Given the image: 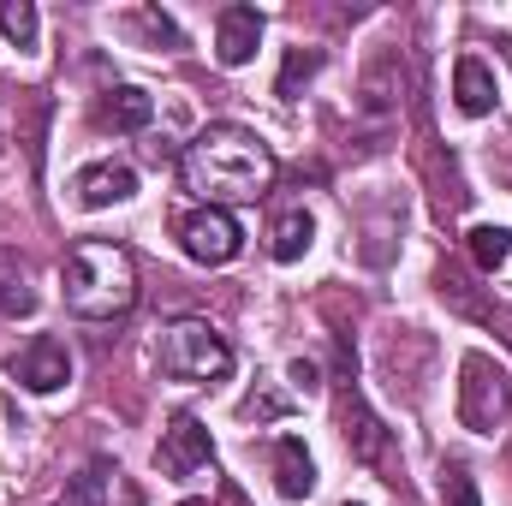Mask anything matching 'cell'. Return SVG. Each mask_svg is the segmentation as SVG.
<instances>
[{
    "label": "cell",
    "mask_w": 512,
    "mask_h": 506,
    "mask_svg": "<svg viewBox=\"0 0 512 506\" xmlns=\"http://www.w3.org/2000/svg\"><path fill=\"white\" fill-rule=\"evenodd\" d=\"M179 173L197 197H209L215 209L221 203H239V197H262L268 179H274V149L245 126H203L185 155H179Z\"/></svg>",
    "instance_id": "cell-1"
},
{
    "label": "cell",
    "mask_w": 512,
    "mask_h": 506,
    "mask_svg": "<svg viewBox=\"0 0 512 506\" xmlns=\"http://www.w3.org/2000/svg\"><path fill=\"white\" fill-rule=\"evenodd\" d=\"M60 292H66V310L84 316V322H114L137 304V268L120 245H102V239H84L72 245L66 268H60Z\"/></svg>",
    "instance_id": "cell-2"
},
{
    "label": "cell",
    "mask_w": 512,
    "mask_h": 506,
    "mask_svg": "<svg viewBox=\"0 0 512 506\" xmlns=\"http://www.w3.org/2000/svg\"><path fill=\"white\" fill-rule=\"evenodd\" d=\"M155 364H161L167 381H197V387H203V381L233 376V346H227L209 322L185 316V322H167V328H161Z\"/></svg>",
    "instance_id": "cell-3"
},
{
    "label": "cell",
    "mask_w": 512,
    "mask_h": 506,
    "mask_svg": "<svg viewBox=\"0 0 512 506\" xmlns=\"http://www.w3.org/2000/svg\"><path fill=\"white\" fill-rule=\"evenodd\" d=\"M512 417V370L495 352L459 358V423L471 435H501Z\"/></svg>",
    "instance_id": "cell-4"
},
{
    "label": "cell",
    "mask_w": 512,
    "mask_h": 506,
    "mask_svg": "<svg viewBox=\"0 0 512 506\" xmlns=\"http://www.w3.org/2000/svg\"><path fill=\"white\" fill-rule=\"evenodd\" d=\"M340 435H346V447H352V459L358 465H370V471H382L387 483H399V465H393V435L382 429V417L370 411V399L346 381L340 387Z\"/></svg>",
    "instance_id": "cell-5"
},
{
    "label": "cell",
    "mask_w": 512,
    "mask_h": 506,
    "mask_svg": "<svg viewBox=\"0 0 512 506\" xmlns=\"http://www.w3.org/2000/svg\"><path fill=\"white\" fill-rule=\"evenodd\" d=\"M179 251L191 256V262H203V268H227L233 256L245 251V227H239V215L203 203V209H191L179 221Z\"/></svg>",
    "instance_id": "cell-6"
},
{
    "label": "cell",
    "mask_w": 512,
    "mask_h": 506,
    "mask_svg": "<svg viewBox=\"0 0 512 506\" xmlns=\"http://www.w3.org/2000/svg\"><path fill=\"white\" fill-rule=\"evenodd\" d=\"M209 459H215L209 429H203L191 411H173V417H167V429H161V441H155V471H161V477H173V483H191V477H203V471H209Z\"/></svg>",
    "instance_id": "cell-7"
},
{
    "label": "cell",
    "mask_w": 512,
    "mask_h": 506,
    "mask_svg": "<svg viewBox=\"0 0 512 506\" xmlns=\"http://www.w3.org/2000/svg\"><path fill=\"white\" fill-rule=\"evenodd\" d=\"M6 376L18 381L24 393H60V387L72 381V352H66V340L36 334L24 352H12V358H6Z\"/></svg>",
    "instance_id": "cell-8"
},
{
    "label": "cell",
    "mask_w": 512,
    "mask_h": 506,
    "mask_svg": "<svg viewBox=\"0 0 512 506\" xmlns=\"http://www.w3.org/2000/svg\"><path fill=\"white\" fill-rule=\"evenodd\" d=\"M137 197V167L131 161H90L72 173V203L78 209H114V203H131Z\"/></svg>",
    "instance_id": "cell-9"
},
{
    "label": "cell",
    "mask_w": 512,
    "mask_h": 506,
    "mask_svg": "<svg viewBox=\"0 0 512 506\" xmlns=\"http://www.w3.org/2000/svg\"><path fill=\"white\" fill-rule=\"evenodd\" d=\"M256 48H262V12L256 6H227L221 24H215V60L227 72H239V66L256 60Z\"/></svg>",
    "instance_id": "cell-10"
},
{
    "label": "cell",
    "mask_w": 512,
    "mask_h": 506,
    "mask_svg": "<svg viewBox=\"0 0 512 506\" xmlns=\"http://www.w3.org/2000/svg\"><path fill=\"white\" fill-rule=\"evenodd\" d=\"M495 102H501L495 72H489L477 54H465V60L453 66V108H459L465 120H489V114H495Z\"/></svg>",
    "instance_id": "cell-11"
},
{
    "label": "cell",
    "mask_w": 512,
    "mask_h": 506,
    "mask_svg": "<svg viewBox=\"0 0 512 506\" xmlns=\"http://www.w3.org/2000/svg\"><path fill=\"white\" fill-rule=\"evenodd\" d=\"M274 489H280V501H304L316 489V459H310V447L298 435L274 441Z\"/></svg>",
    "instance_id": "cell-12"
},
{
    "label": "cell",
    "mask_w": 512,
    "mask_h": 506,
    "mask_svg": "<svg viewBox=\"0 0 512 506\" xmlns=\"http://www.w3.org/2000/svg\"><path fill=\"white\" fill-rule=\"evenodd\" d=\"M96 120L114 126V131H143L149 120H155V102H149V90H137V84H114V90L102 96Z\"/></svg>",
    "instance_id": "cell-13"
},
{
    "label": "cell",
    "mask_w": 512,
    "mask_h": 506,
    "mask_svg": "<svg viewBox=\"0 0 512 506\" xmlns=\"http://www.w3.org/2000/svg\"><path fill=\"white\" fill-rule=\"evenodd\" d=\"M114 459H90L78 477H66V489H60V501L54 506H108V489H114Z\"/></svg>",
    "instance_id": "cell-14"
},
{
    "label": "cell",
    "mask_w": 512,
    "mask_h": 506,
    "mask_svg": "<svg viewBox=\"0 0 512 506\" xmlns=\"http://www.w3.org/2000/svg\"><path fill=\"white\" fill-rule=\"evenodd\" d=\"M310 245H316V215H310V209L280 215V221H274V233H268V256H274V262H298Z\"/></svg>",
    "instance_id": "cell-15"
},
{
    "label": "cell",
    "mask_w": 512,
    "mask_h": 506,
    "mask_svg": "<svg viewBox=\"0 0 512 506\" xmlns=\"http://www.w3.org/2000/svg\"><path fill=\"white\" fill-rule=\"evenodd\" d=\"M322 48H286V60H280V78H274V96L280 102H292L298 96V84H310L316 72H322Z\"/></svg>",
    "instance_id": "cell-16"
},
{
    "label": "cell",
    "mask_w": 512,
    "mask_h": 506,
    "mask_svg": "<svg viewBox=\"0 0 512 506\" xmlns=\"http://www.w3.org/2000/svg\"><path fill=\"white\" fill-rule=\"evenodd\" d=\"M0 36L12 42V48H36V36H42V18H36V6L30 0H0Z\"/></svg>",
    "instance_id": "cell-17"
},
{
    "label": "cell",
    "mask_w": 512,
    "mask_h": 506,
    "mask_svg": "<svg viewBox=\"0 0 512 506\" xmlns=\"http://www.w3.org/2000/svg\"><path fill=\"white\" fill-rule=\"evenodd\" d=\"M507 256H512V227H495V221L471 227V262H477L483 274H495Z\"/></svg>",
    "instance_id": "cell-18"
},
{
    "label": "cell",
    "mask_w": 512,
    "mask_h": 506,
    "mask_svg": "<svg viewBox=\"0 0 512 506\" xmlns=\"http://www.w3.org/2000/svg\"><path fill=\"white\" fill-rule=\"evenodd\" d=\"M441 506H483L477 477H471L465 465H441Z\"/></svg>",
    "instance_id": "cell-19"
},
{
    "label": "cell",
    "mask_w": 512,
    "mask_h": 506,
    "mask_svg": "<svg viewBox=\"0 0 512 506\" xmlns=\"http://www.w3.org/2000/svg\"><path fill=\"white\" fill-rule=\"evenodd\" d=\"M239 417H245V423H274V417H286V399L268 393V387H251L245 405H239Z\"/></svg>",
    "instance_id": "cell-20"
},
{
    "label": "cell",
    "mask_w": 512,
    "mask_h": 506,
    "mask_svg": "<svg viewBox=\"0 0 512 506\" xmlns=\"http://www.w3.org/2000/svg\"><path fill=\"white\" fill-rule=\"evenodd\" d=\"M36 310V292L24 286V274H6L0 280V316H30Z\"/></svg>",
    "instance_id": "cell-21"
},
{
    "label": "cell",
    "mask_w": 512,
    "mask_h": 506,
    "mask_svg": "<svg viewBox=\"0 0 512 506\" xmlns=\"http://www.w3.org/2000/svg\"><path fill=\"white\" fill-rule=\"evenodd\" d=\"M137 24H143L155 42H167V48H179V42H185V36H179V24H173L167 12H155V6H149V12H137Z\"/></svg>",
    "instance_id": "cell-22"
},
{
    "label": "cell",
    "mask_w": 512,
    "mask_h": 506,
    "mask_svg": "<svg viewBox=\"0 0 512 506\" xmlns=\"http://www.w3.org/2000/svg\"><path fill=\"white\" fill-rule=\"evenodd\" d=\"M286 376H292L298 393H316V387H322V376H316V364H310V358H292V370H286Z\"/></svg>",
    "instance_id": "cell-23"
},
{
    "label": "cell",
    "mask_w": 512,
    "mask_h": 506,
    "mask_svg": "<svg viewBox=\"0 0 512 506\" xmlns=\"http://www.w3.org/2000/svg\"><path fill=\"white\" fill-rule=\"evenodd\" d=\"M346 506H364V501H346Z\"/></svg>",
    "instance_id": "cell-24"
}]
</instances>
